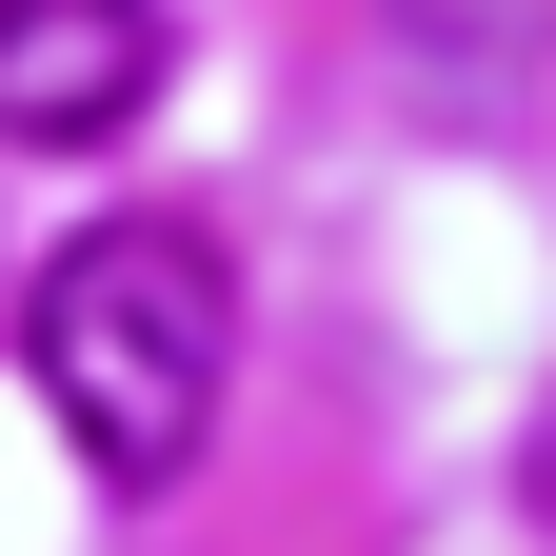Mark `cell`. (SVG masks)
<instances>
[{
  "instance_id": "obj_1",
  "label": "cell",
  "mask_w": 556,
  "mask_h": 556,
  "mask_svg": "<svg viewBox=\"0 0 556 556\" xmlns=\"http://www.w3.org/2000/svg\"><path fill=\"white\" fill-rule=\"evenodd\" d=\"M21 358H40L60 438H80L119 497H179L199 438H219V378H239V278H219L199 219H100V239L40 258Z\"/></svg>"
},
{
  "instance_id": "obj_2",
  "label": "cell",
  "mask_w": 556,
  "mask_h": 556,
  "mask_svg": "<svg viewBox=\"0 0 556 556\" xmlns=\"http://www.w3.org/2000/svg\"><path fill=\"white\" fill-rule=\"evenodd\" d=\"M160 100V0H0V139L100 160Z\"/></svg>"
},
{
  "instance_id": "obj_3",
  "label": "cell",
  "mask_w": 556,
  "mask_h": 556,
  "mask_svg": "<svg viewBox=\"0 0 556 556\" xmlns=\"http://www.w3.org/2000/svg\"><path fill=\"white\" fill-rule=\"evenodd\" d=\"M517 517L556 536V397H536V438H517Z\"/></svg>"
}]
</instances>
